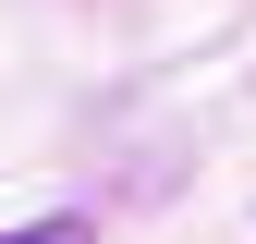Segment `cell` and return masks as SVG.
<instances>
[{"mask_svg":"<svg viewBox=\"0 0 256 244\" xmlns=\"http://www.w3.org/2000/svg\"><path fill=\"white\" fill-rule=\"evenodd\" d=\"M0 244H86V220H24V232H0Z\"/></svg>","mask_w":256,"mask_h":244,"instance_id":"obj_1","label":"cell"}]
</instances>
